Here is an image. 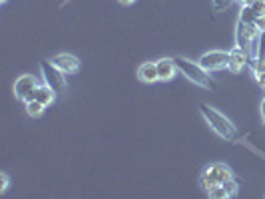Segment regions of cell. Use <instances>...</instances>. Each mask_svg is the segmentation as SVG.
Returning a JSON list of instances; mask_svg holds the SVG:
<instances>
[{
	"mask_svg": "<svg viewBox=\"0 0 265 199\" xmlns=\"http://www.w3.org/2000/svg\"><path fill=\"white\" fill-rule=\"evenodd\" d=\"M199 111H201V116H203V120L208 122V126L212 128V132L219 135L221 139H225V141H233L235 137H238V130H235V126L223 116V113H219L217 110L214 108H210L208 104H201L199 106Z\"/></svg>",
	"mask_w": 265,
	"mask_h": 199,
	"instance_id": "cell-1",
	"label": "cell"
},
{
	"mask_svg": "<svg viewBox=\"0 0 265 199\" xmlns=\"http://www.w3.org/2000/svg\"><path fill=\"white\" fill-rule=\"evenodd\" d=\"M173 62H175L178 70H180L192 84H195V86H199V88H203V90H216L214 80L208 76V70L201 66L199 62H192V60L182 58V56H178Z\"/></svg>",
	"mask_w": 265,
	"mask_h": 199,
	"instance_id": "cell-2",
	"label": "cell"
},
{
	"mask_svg": "<svg viewBox=\"0 0 265 199\" xmlns=\"http://www.w3.org/2000/svg\"><path fill=\"white\" fill-rule=\"evenodd\" d=\"M233 179V172L229 165L221 163V161H216V163H210L203 174L199 177V187L205 189V191H212L217 185H223L225 181Z\"/></svg>",
	"mask_w": 265,
	"mask_h": 199,
	"instance_id": "cell-3",
	"label": "cell"
},
{
	"mask_svg": "<svg viewBox=\"0 0 265 199\" xmlns=\"http://www.w3.org/2000/svg\"><path fill=\"white\" fill-rule=\"evenodd\" d=\"M40 70H42L44 84H48L50 88H54L56 92H64V88H66V78H64L62 70H58L50 60H42L40 62Z\"/></svg>",
	"mask_w": 265,
	"mask_h": 199,
	"instance_id": "cell-4",
	"label": "cell"
},
{
	"mask_svg": "<svg viewBox=\"0 0 265 199\" xmlns=\"http://www.w3.org/2000/svg\"><path fill=\"white\" fill-rule=\"evenodd\" d=\"M36 88H38L36 78L30 74H24V76L16 78V82H14V96L18 100H22L24 104H28L36 98Z\"/></svg>",
	"mask_w": 265,
	"mask_h": 199,
	"instance_id": "cell-5",
	"label": "cell"
},
{
	"mask_svg": "<svg viewBox=\"0 0 265 199\" xmlns=\"http://www.w3.org/2000/svg\"><path fill=\"white\" fill-rule=\"evenodd\" d=\"M199 64L205 68L208 72L223 70V68H227V64H229V52H221V50L205 52V54H201Z\"/></svg>",
	"mask_w": 265,
	"mask_h": 199,
	"instance_id": "cell-6",
	"label": "cell"
},
{
	"mask_svg": "<svg viewBox=\"0 0 265 199\" xmlns=\"http://www.w3.org/2000/svg\"><path fill=\"white\" fill-rule=\"evenodd\" d=\"M247 64H251V58H249V54H247L243 48L235 46V48L229 50V64H227V68H229L233 74H240Z\"/></svg>",
	"mask_w": 265,
	"mask_h": 199,
	"instance_id": "cell-7",
	"label": "cell"
},
{
	"mask_svg": "<svg viewBox=\"0 0 265 199\" xmlns=\"http://www.w3.org/2000/svg\"><path fill=\"white\" fill-rule=\"evenodd\" d=\"M50 62L64 74H76L80 70V60L72 54H56L54 58H50Z\"/></svg>",
	"mask_w": 265,
	"mask_h": 199,
	"instance_id": "cell-8",
	"label": "cell"
},
{
	"mask_svg": "<svg viewBox=\"0 0 265 199\" xmlns=\"http://www.w3.org/2000/svg\"><path fill=\"white\" fill-rule=\"evenodd\" d=\"M138 80L144 84H154L160 80L158 76V64L156 62H144L142 66L138 68Z\"/></svg>",
	"mask_w": 265,
	"mask_h": 199,
	"instance_id": "cell-9",
	"label": "cell"
},
{
	"mask_svg": "<svg viewBox=\"0 0 265 199\" xmlns=\"http://www.w3.org/2000/svg\"><path fill=\"white\" fill-rule=\"evenodd\" d=\"M158 64V76H160V82H169L175 72H178V66L173 62V58H162L156 62Z\"/></svg>",
	"mask_w": 265,
	"mask_h": 199,
	"instance_id": "cell-10",
	"label": "cell"
},
{
	"mask_svg": "<svg viewBox=\"0 0 265 199\" xmlns=\"http://www.w3.org/2000/svg\"><path fill=\"white\" fill-rule=\"evenodd\" d=\"M56 94H58V92H56L54 88H50L48 84H42V86H38V88H36V98H34V100L42 102V104L48 108L50 104L56 100Z\"/></svg>",
	"mask_w": 265,
	"mask_h": 199,
	"instance_id": "cell-11",
	"label": "cell"
},
{
	"mask_svg": "<svg viewBox=\"0 0 265 199\" xmlns=\"http://www.w3.org/2000/svg\"><path fill=\"white\" fill-rule=\"evenodd\" d=\"M44 108H46V106H44L42 102H38V100H32V102L26 104V111H28V116H32V118H40Z\"/></svg>",
	"mask_w": 265,
	"mask_h": 199,
	"instance_id": "cell-12",
	"label": "cell"
},
{
	"mask_svg": "<svg viewBox=\"0 0 265 199\" xmlns=\"http://www.w3.org/2000/svg\"><path fill=\"white\" fill-rule=\"evenodd\" d=\"M223 187H225V191H227V195H229V197H235V195H238V191H240V185H238V181H235V179L225 181V183H223Z\"/></svg>",
	"mask_w": 265,
	"mask_h": 199,
	"instance_id": "cell-13",
	"label": "cell"
},
{
	"mask_svg": "<svg viewBox=\"0 0 265 199\" xmlns=\"http://www.w3.org/2000/svg\"><path fill=\"white\" fill-rule=\"evenodd\" d=\"M208 195H210V197H214V199H225V197H229L223 185H217V187H214L212 191H208Z\"/></svg>",
	"mask_w": 265,
	"mask_h": 199,
	"instance_id": "cell-14",
	"label": "cell"
},
{
	"mask_svg": "<svg viewBox=\"0 0 265 199\" xmlns=\"http://www.w3.org/2000/svg\"><path fill=\"white\" fill-rule=\"evenodd\" d=\"M251 68H253V74H261V72H265V58H257V60L251 64Z\"/></svg>",
	"mask_w": 265,
	"mask_h": 199,
	"instance_id": "cell-15",
	"label": "cell"
},
{
	"mask_svg": "<svg viewBox=\"0 0 265 199\" xmlns=\"http://www.w3.org/2000/svg\"><path fill=\"white\" fill-rule=\"evenodd\" d=\"M251 10H253L257 16H259V14H265V4L263 2H259V0H255V2L251 4Z\"/></svg>",
	"mask_w": 265,
	"mask_h": 199,
	"instance_id": "cell-16",
	"label": "cell"
},
{
	"mask_svg": "<svg viewBox=\"0 0 265 199\" xmlns=\"http://www.w3.org/2000/svg\"><path fill=\"white\" fill-rule=\"evenodd\" d=\"M8 185H10V179H8L6 174H2V176H0V193H4V191L8 189Z\"/></svg>",
	"mask_w": 265,
	"mask_h": 199,
	"instance_id": "cell-17",
	"label": "cell"
},
{
	"mask_svg": "<svg viewBox=\"0 0 265 199\" xmlns=\"http://www.w3.org/2000/svg\"><path fill=\"white\" fill-rule=\"evenodd\" d=\"M255 26H257L259 32H265V14H259V16L255 18Z\"/></svg>",
	"mask_w": 265,
	"mask_h": 199,
	"instance_id": "cell-18",
	"label": "cell"
},
{
	"mask_svg": "<svg viewBox=\"0 0 265 199\" xmlns=\"http://www.w3.org/2000/svg\"><path fill=\"white\" fill-rule=\"evenodd\" d=\"M255 82H257V86L265 92V72H261V74H255Z\"/></svg>",
	"mask_w": 265,
	"mask_h": 199,
	"instance_id": "cell-19",
	"label": "cell"
},
{
	"mask_svg": "<svg viewBox=\"0 0 265 199\" xmlns=\"http://www.w3.org/2000/svg\"><path fill=\"white\" fill-rule=\"evenodd\" d=\"M229 2H231V0H214V10H221V8H225Z\"/></svg>",
	"mask_w": 265,
	"mask_h": 199,
	"instance_id": "cell-20",
	"label": "cell"
},
{
	"mask_svg": "<svg viewBox=\"0 0 265 199\" xmlns=\"http://www.w3.org/2000/svg\"><path fill=\"white\" fill-rule=\"evenodd\" d=\"M259 113H261V120H263V124H265V96H263V100H261V106H259Z\"/></svg>",
	"mask_w": 265,
	"mask_h": 199,
	"instance_id": "cell-21",
	"label": "cell"
},
{
	"mask_svg": "<svg viewBox=\"0 0 265 199\" xmlns=\"http://www.w3.org/2000/svg\"><path fill=\"white\" fill-rule=\"evenodd\" d=\"M238 2H240L241 6H251V4L255 2V0H238Z\"/></svg>",
	"mask_w": 265,
	"mask_h": 199,
	"instance_id": "cell-22",
	"label": "cell"
},
{
	"mask_svg": "<svg viewBox=\"0 0 265 199\" xmlns=\"http://www.w3.org/2000/svg\"><path fill=\"white\" fill-rule=\"evenodd\" d=\"M118 2H120V4H124V6H130V4H134L136 0H118Z\"/></svg>",
	"mask_w": 265,
	"mask_h": 199,
	"instance_id": "cell-23",
	"label": "cell"
},
{
	"mask_svg": "<svg viewBox=\"0 0 265 199\" xmlns=\"http://www.w3.org/2000/svg\"><path fill=\"white\" fill-rule=\"evenodd\" d=\"M259 2H263V4H265V0H259Z\"/></svg>",
	"mask_w": 265,
	"mask_h": 199,
	"instance_id": "cell-24",
	"label": "cell"
},
{
	"mask_svg": "<svg viewBox=\"0 0 265 199\" xmlns=\"http://www.w3.org/2000/svg\"><path fill=\"white\" fill-rule=\"evenodd\" d=\"M0 2H6V0H0Z\"/></svg>",
	"mask_w": 265,
	"mask_h": 199,
	"instance_id": "cell-25",
	"label": "cell"
}]
</instances>
